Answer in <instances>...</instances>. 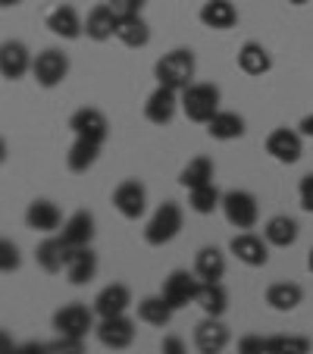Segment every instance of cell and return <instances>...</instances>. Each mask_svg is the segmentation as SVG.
Here are the masks:
<instances>
[{
	"instance_id": "obj_1",
	"label": "cell",
	"mask_w": 313,
	"mask_h": 354,
	"mask_svg": "<svg viewBox=\"0 0 313 354\" xmlns=\"http://www.w3.org/2000/svg\"><path fill=\"white\" fill-rule=\"evenodd\" d=\"M194 69H198L194 50H188V47H176V50L163 54L160 60L153 63V79H157V85L185 91L188 85H194Z\"/></svg>"
},
{
	"instance_id": "obj_2",
	"label": "cell",
	"mask_w": 313,
	"mask_h": 354,
	"mask_svg": "<svg viewBox=\"0 0 313 354\" xmlns=\"http://www.w3.org/2000/svg\"><path fill=\"white\" fill-rule=\"evenodd\" d=\"M220 100H222V94L214 82H194V85H188L182 91V113L191 122L207 126V122L220 113Z\"/></svg>"
},
{
	"instance_id": "obj_3",
	"label": "cell",
	"mask_w": 313,
	"mask_h": 354,
	"mask_svg": "<svg viewBox=\"0 0 313 354\" xmlns=\"http://www.w3.org/2000/svg\"><path fill=\"white\" fill-rule=\"evenodd\" d=\"M182 223H185V214L176 201H163L160 207L153 210V216L144 226V241L151 248H163L182 232Z\"/></svg>"
},
{
	"instance_id": "obj_4",
	"label": "cell",
	"mask_w": 313,
	"mask_h": 354,
	"mask_svg": "<svg viewBox=\"0 0 313 354\" xmlns=\"http://www.w3.org/2000/svg\"><path fill=\"white\" fill-rule=\"evenodd\" d=\"M222 214H226L229 226L247 232V229H254L257 220H260V204L251 192H245V188H232V192L222 194Z\"/></svg>"
},
{
	"instance_id": "obj_5",
	"label": "cell",
	"mask_w": 313,
	"mask_h": 354,
	"mask_svg": "<svg viewBox=\"0 0 313 354\" xmlns=\"http://www.w3.org/2000/svg\"><path fill=\"white\" fill-rule=\"evenodd\" d=\"M200 286H204V282L198 279V273H188V270H173V273L163 279L160 295L169 301V304H173L176 310H182V308H188V304H198Z\"/></svg>"
},
{
	"instance_id": "obj_6",
	"label": "cell",
	"mask_w": 313,
	"mask_h": 354,
	"mask_svg": "<svg viewBox=\"0 0 313 354\" xmlns=\"http://www.w3.org/2000/svg\"><path fill=\"white\" fill-rule=\"evenodd\" d=\"M179 110H182V91L167 85H157L144 100V120L153 122V126H169Z\"/></svg>"
},
{
	"instance_id": "obj_7",
	"label": "cell",
	"mask_w": 313,
	"mask_h": 354,
	"mask_svg": "<svg viewBox=\"0 0 313 354\" xmlns=\"http://www.w3.org/2000/svg\"><path fill=\"white\" fill-rule=\"evenodd\" d=\"M32 75H35V82H38L41 88L63 85L66 75H69V57L63 54V50H57V47H47V50H41V54L35 57Z\"/></svg>"
},
{
	"instance_id": "obj_8",
	"label": "cell",
	"mask_w": 313,
	"mask_h": 354,
	"mask_svg": "<svg viewBox=\"0 0 313 354\" xmlns=\"http://www.w3.org/2000/svg\"><path fill=\"white\" fill-rule=\"evenodd\" d=\"M94 317H97L94 308L88 310L85 304L73 301V304H63V308L54 314V329H57V335H79V339H85L88 333L97 329Z\"/></svg>"
},
{
	"instance_id": "obj_9",
	"label": "cell",
	"mask_w": 313,
	"mask_h": 354,
	"mask_svg": "<svg viewBox=\"0 0 313 354\" xmlns=\"http://www.w3.org/2000/svg\"><path fill=\"white\" fill-rule=\"evenodd\" d=\"M94 335H97V342L104 348H110V351H126V348L135 342L138 329H135V320H129L126 314H120V317H104V320H97Z\"/></svg>"
},
{
	"instance_id": "obj_10",
	"label": "cell",
	"mask_w": 313,
	"mask_h": 354,
	"mask_svg": "<svg viewBox=\"0 0 313 354\" xmlns=\"http://www.w3.org/2000/svg\"><path fill=\"white\" fill-rule=\"evenodd\" d=\"M267 154L273 157L276 163H285V167H292V163H298L301 157H304V135L294 132V129H273V132L267 135Z\"/></svg>"
},
{
	"instance_id": "obj_11",
	"label": "cell",
	"mask_w": 313,
	"mask_h": 354,
	"mask_svg": "<svg viewBox=\"0 0 313 354\" xmlns=\"http://www.w3.org/2000/svg\"><path fill=\"white\" fill-rule=\"evenodd\" d=\"M69 129H73L75 138H88V141H97V145H104V141H107V135H110L107 116L100 113L97 107L75 110V113L69 116Z\"/></svg>"
},
{
	"instance_id": "obj_12",
	"label": "cell",
	"mask_w": 313,
	"mask_h": 354,
	"mask_svg": "<svg viewBox=\"0 0 313 354\" xmlns=\"http://www.w3.org/2000/svg\"><path fill=\"white\" fill-rule=\"evenodd\" d=\"M229 251H232L235 261H241L245 267H267V261H269V241L254 232H238L229 241Z\"/></svg>"
},
{
	"instance_id": "obj_13",
	"label": "cell",
	"mask_w": 313,
	"mask_h": 354,
	"mask_svg": "<svg viewBox=\"0 0 313 354\" xmlns=\"http://www.w3.org/2000/svg\"><path fill=\"white\" fill-rule=\"evenodd\" d=\"M113 207L120 210L126 220H138L147 210V188L138 179H126L116 185L113 192Z\"/></svg>"
},
{
	"instance_id": "obj_14",
	"label": "cell",
	"mask_w": 313,
	"mask_h": 354,
	"mask_svg": "<svg viewBox=\"0 0 313 354\" xmlns=\"http://www.w3.org/2000/svg\"><path fill=\"white\" fill-rule=\"evenodd\" d=\"M229 345V326L220 317H204L194 326V348L200 354H222Z\"/></svg>"
},
{
	"instance_id": "obj_15",
	"label": "cell",
	"mask_w": 313,
	"mask_h": 354,
	"mask_svg": "<svg viewBox=\"0 0 313 354\" xmlns=\"http://www.w3.org/2000/svg\"><path fill=\"white\" fill-rule=\"evenodd\" d=\"M35 57L28 54V47L22 41H3L0 44V75L7 82L22 79L26 73H32Z\"/></svg>"
},
{
	"instance_id": "obj_16",
	"label": "cell",
	"mask_w": 313,
	"mask_h": 354,
	"mask_svg": "<svg viewBox=\"0 0 313 354\" xmlns=\"http://www.w3.org/2000/svg\"><path fill=\"white\" fill-rule=\"evenodd\" d=\"M132 308V292H129V286H122V282H110V286H104L97 292V298H94V314L104 320V317H120L126 314V310Z\"/></svg>"
},
{
	"instance_id": "obj_17",
	"label": "cell",
	"mask_w": 313,
	"mask_h": 354,
	"mask_svg": "<svg viewBox=\"0 0 313 354\" xmlns=\"http://www.w3.org/2000/svg\"><path fill=\"white\" fill-rule=\"evenodd\" d=\"M47 28L63 41H75L85 35V22H82L79 10H75L73 3H60V7L50 10V13H47Z\"/></svg>"
},
{
	"instance_id": "obj_18",
	"label": "cell",
	"mask_w": 313,
	"mask_h": 354,
	"mask_svg": "<svg viewBox=\"0 0 313 354\" xmlns=\"http://www.w3.org/2000/svg\"><path fill=\"white\" fill-rule=\"evenodd\" d=\"M26 226L35 229V232H44V235H54L57 229L63 226V214L57 207L54 201H32L26 210Z\"/></svg>"
},
{
	"instance_id": "obj_19",
	"label": "cell",
	"mask_w": 313,
	"mask_h": 354,
	"mask_svg": "<svg viewBox=\"0 0 313 354\" xmlns=\"http://www.w3.org/2000/svg\"><path fill=\"white\" fill-rule=\"evenodd\" d=\"M116 28H120V16L110 3H97L91 13L85 16V35L91 41H107L116 38Z\"/></svg>"
},
{
	"instance_id": "obj_20",
	"label": "cell",
	"mask_w": 313,
	"mask_h": 354,
	"mask_svg": "<svg viewBox=\"0 0 313 354\" xmlns=\"http://www.w3.org/2000/svg\"><path fill=\"white\" fill-rule=\"evenodd\" d=\"M35 261H38V267L44 270V273H63L69 263V245L60 239V235H50V239H44L38 245Z\"/></svg>"
},
{
	"instance_id": "obj_21",
	"label": "cell",
	"mask_w": 313,
	"mask_h": 354,
	"mask_svg": "<svg viewBox=\"0 0 313 354\" xmlns=\"http://www.w3.org/2000/svg\"><path fill=\"white\" fill-rule=\"evenodd\" d=\"M60 239L69 245V251H75V248H88L91 239H94V216L88 214V210H75V214L63 223Z\"/></svg>"
},
{
	"instance_id": "obj_22",
	"label": "cell",
	"mask_w": 313,
	"mask_h": 354,
	"mask_svg": "<svg viewBox=\"0 0 313 354\" xmlns=\"http://www.w3.org/2000/svg\"><path fill=\"white\" fill-rule=\"evenodd\" d=\"M97 276V254L88 248H75L69 251V263H66V279L73 286H88V282Z\"/></svg>"
},
{
	"instance_id": "obj_23",
	"label": "cell",
	"mask_w": 313,
	"mask_h": 354,
	"mask_svg": "<svg viewBox=\"0 0 313 354\" xmlns=\"http://www.w3.org/2000/svg\"><path fill=\"white\" fill-rule=\"evenodd\" d=\"M194 273L200 282H220L226 276V254L216 245H204L194 254Z\"/></svg>"
},
{
	"instance_id": "obj_24",
	"label": "cell",
	"mask_w": 313,
	"mask_h": 354,
	"mask_svg": "<svg viewBox=\"0 0 313 354\" xmlns=\"http://www.w3.org/2000/svg\"><path fill=\"white\" fill-rule=\"evenodd\" d=\"M238 69L245 75H267L269 69H273V57H269V50L260 41H245L238 50Z\"/></svg>"
},
{
	"instance_id": "obj_25",
	"label": "cell",
	"mask_w": 313,
	"mask_h": 354,
	"mask_svg": "<svg viewBox=\"0 0 313 354\" xmlns=\"http://www.w3.org/2000/svg\"><path fill=\"white\" fill-rule=\"evenodd\" d=\"M198 16H200V22H204L207 28H214V32H226V28H232L235 22H238V10H235V3H229V0H207Z\"/></svg>"
},
{
	"instance_id": "obj_26",
	"label": "cell",
	"mask_w": 313,
	"mask_h": 354,
	"mask_svg": "<svg viewBox=\"0 0 313 354\" xmlns=\"http://www.w3.org/2000/svg\"><path fill=\"white\" fill-rule=\"evenodd\" d=\"M173 314H176V308L163 295H147V298L138 301V320L147 323V326H169Z\"/></svg>"
},
{
	"instance_id": "obj_27",
	"label": "cell",
	"mask_w": 313,
	"mask_h": 354,
	"mask_svg": "<svg viewBox=\"0 0 313 354\" xmlns=\"http://www.w3.org/2000/svg\"><path fill=\"white\" fill-rule=\"evenodd\" d=\"M207 135L214 141H235L245 135V116L232 113V110H220L214 120L207 122Z\"/></svg>"
},
{
	"instance_id": "obj_28",
	"label": "cell",
	"mask_w": 313,
	"mask_h": 354,
	"mask_svg": "<svg viewBox=\"0 0 313 354\" xmlns=\"http://www.w3.org/2000/svg\"><path fill=\"white\" fill-rule=\"evenodd\" d=\"M298 232H301L298 220H292V216H285V214L267 220V226H263V239L273 248H292L294 241H298Z\"/></svg>"
},
{
	"instance_id": "obj_29",
	"label": "cell",
	"mask_w": 313,
	"mask_h": 354,
	"mask_svg": "<svg viewBox=\"0 0 313 354\" xmlns=\"http://www.w3.org/2000/svg\"><path fill=\"white\" fill-rule=\"evenodd\" d=\"M301 301H304V288H301L298 282H273V286L267 288V304L273 310H279V314L294 310Z\"/></svg>"
},
{
	"instance_id": "obj_30",
	"label": "cell",
	"mask_w": 313,
	"mask_h": 354,
	"mask_svg": "<svg viewBox=\"0 0 313 354\" xmlns=\"http://www.w3.org/2000/svg\"><path fill=\"white\" fill-rule=\"evenodd\" d=\"M97 157H100L97 141L75 138L73 147H69V154H66V167H69V173H88V169L97 163Z\"/></svg>"
},
{
	"instance_id": "obj_31",
	"label": "cell",
	"mask_w": 313,
	"mask_h": 354,
	"mask_svg": "<svg viewBox=\"0 0 313 354\" xmlns=\"http://www.w3.org/2000/svg\"><path fill=\"white\" fill-rule=\"evenodd\" d=\"M198 308L204 310V317H222L229 310V292L222 288V282H204L198 295Z\"/></svg>"
},
{
	"instance_id": "obj_32",
	"label": "cell",
	"mask_w": 313,
	"mask_h": 354,
	"mask_svg": "<svg viewBox=\"0 0 313 354\" xmlns=\"http://www.w3.org/2000/svg\"><path fill=\"white\" fill-rule=\"evenodd\" d=\"M214 160L210 157H194V160H188L185 163V169L179 173V185L182 188H200V185H210L214 182Z\"/></svg>"
},
{
	"instance_id": "obj_33",
	"label": "cell",
	"mask_w": 313,
	"mask_h": 354,
	"mask_svg": "<svg viewBox=\"0 0 313 354\" xmlns=\"http://www.w3.org/2000/svg\"><path fill=\"white\" fill-rule=\"evenodd\" d=\"M116 38L126 47H147L151 41V28L141 16H120V28H116Z\"/></svg>"
},
{
	"instance_id": "obj_34",
	"label": "cell",
	"mask_w": 313,
	"mask_h": 354,
	"mask_svg": "<svg viewBox=\"0 0 313 354\" xmlns=\"http://www.w3.org/2000/svg\"><path fill=\"white\" fill-rule=\"evenodd\" d=\"M188 207L198 216H210L216 207H222L220 188H216L214 182H210V185H200V188H191V192H188Z\"/></svg>"
},
{
	"instance_id": "obj_35",
	"label": "cell",
	"mask_w": 313,
	"mask_h": 354,
	"mask_svg": "<svg viewBox=\"0 0 313 354\" xmlns=\"http://www.w3.org/2000/svg\"><path fill=\"white\" fill-rule=\"evenodd\" d=\"M267 351L269 354H310L313 342L307 335H269Z\"/></svg>"
},
{
	"instance_id": "obj_36",
	"label": "cell",
	"mask_w": 313,
	"mask_h": 354,
	"mask_svg": "<svg viewBox=\"0 0 313 354\" xmlns=\"http://www.w3.org/2000/svg\"><path fill=\"white\" fill-rule=\"evenodd\" d=\"M19 267H22L19 248H16L10 239H3L0 241V270H3V273H16Z\"/></svg>"
},
{
	"instance_id": "obj_37",
	"label": "cell",
	"mask_w": 313,
	"mask_h": 354,
	"mask_svg": "<svg viewBox=\"0 0 313 354\" xmlns=\"http://www.w3.org/2000/svg\"><path fill=\"white\" fill-rule=\"evenodd\" d=\"M47 345H50V354H85V339L79 335H57Z\"/></svg>"
},
{
	"instance_id": "obj_38",
	"label": "cell",
	"mask_w": 313,
	"mask_h": 354,
	"mask_svg": "<svg viewBox=\"0 0 313 354\" xmlns=\"http://www.w3.org/2000/svg\"><path fill=\"white\" fill-rule=\"evenodd\" d=\"M238 354H269L267 339L263 335H241L238 339Z\"/></svg>"
},
{
	"instance_id": "obj_39",
	"label": "cell",
	"mask_w": 313,
	"mask_h": 354,
	"mask_svg": "<svg viewBox=\"0 0 313 354\" xmlns=\"http://www.w3.org/2000/svg\"><path fill=\"white\" fill-rule=\"evenodd\" d=\"M107 3L116 10V16H141L147 0H107Z\"/></svg>"
},
{
	"instance_id": "obj_40",
	"label": "cell",
	"mask_w": 313,
	"mask_h": 354,
	"mask_svg": "<svg viewBox=\"0 0 313 354\" xmlns=\"http://www.w3.org/2000/svg\"><path fill=\"white\" fill-rule=\"evenodd\" d=\"M298 198H301V207H304L307 214H313V173H307L304 179H301Z\"/></svg>"
},
{
	"instance_id": "obj_41",
	"label": "cell",
	"mask_w": 313,
	"mask_h": 354,
	"mask_svg": "<svg viewBox=\"0 0 313 354\" xmlns=\"http://www.w3.org/2000/svg\"><path fill=\"white\" fill-rule=\"evenodd\" d=\"M160 354H188V348H185V342H182L179 335H167L163 345H160Z\"/></svg>"
},
{
	"instance_id": "obj_42",
	"label": "cell",
	"mask_w": 313,
	"mask_h": 354,
	"mask_svg": "<svg viewBox=\"0 0 313 354\" xmlns=\"http://www.w3.org/2000/svg\"><path fill=\"white\" fill-rule=\"evenodd\" d=\"M19 354H50V345L47 342H26V345H19Z\"/></svg>"
},
{
	"instance_id": "obj_43",
	"label": "cell",
	"mask_w": 313,
	"mask_h": 354,
	"mask_svg": "<svg viewBox=\"0 0 313 354\" xmlns=\"http://www.w3.org/2000/svg\"><path fill=\"white\" fill-rule=\"evenodd\" d=\"M0 354H19V345L10 342V333H0Z\"/></svg>"
},
{
	"instance_id": "obj_44",
	"label": "cell",
	"mask_w": 313,
	"mask_h": 354,
	"mask_svg": "<svg viewBox=\"0 0 313 354\" xmlns=\"http://www.w3.org/2000/svg\"><path fill=\"white\" fill-rule=\"evenodd\" d=\"M298 132H301V135H304V138H313V113H307V116H304V120H301Z\"/></svg>"
},
{
	"instance_id": "obj_45",
	"label": "cell",
	"mask_w": 313,
	"mask_h": 354,
	"mask_svg": "<svg viewBox=\"0 0 313 354\" xmlns=\"http://www.w3.org/2000/svg\"><path fill=\"white\" fill-rule=\"evenodd\" d=\"M19 3H22V0H0V7H7V10L10 7H19Z\"/></svg>"
},
{
	"instance_id": "obj_46",
	"label": "cell",
	"mask_w": 313,
	"mask_h": 354,
	"mask_svg": "<svg viewBox=\"0 0 313 354\" xmlns=\"http://www.w3.org/2000/svg\"><path fill=\"white\" fill-rule=\"evenodd\" d=\"M307 270H310V273H313V248H310V251H307Z\"/></svg>"
},
{
	"instance_id": "obj_47",
	"label": "cell",
	"mask_w": 313,
	"mask_h": 354,
	"mask_svg": "<svg viewBox=\"0 0 313 354\" xmlns=\"http://www.w3.org/2000/svg\"><path fill=\"white\" fill-rule=\"evenodd\" d=\"M288 3H294V7H301V3H307V0H288Z\"/></svg>"
}]
</instances>
